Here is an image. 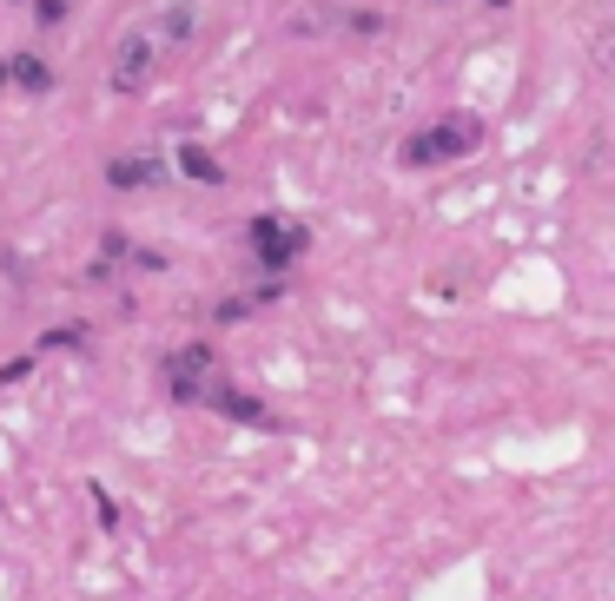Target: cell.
Segmentation results:
<instances>
[{
	"label": "cell",
	"instance_id": "11",
	"mask_svg": "<svg viewBox=\"0 0 615 601\" xmlns=\"http://www.w3.org/2000/svg\"><path fill=\"white\" fill-rule=\"evenodd\" d=\"M7 86H13V66H7V60H0V93H7Z\"/></svg>",
	"mask_w": 615,
	"mask_h": 601
},
{
	"label": "cell",
	"instance_id": "7",
	"mask_svg": "<svg viewBox=\"0 0 615 601\" xmlns=\"http://www.w3.org/2000/svg\"><path fill=\"white\" fill-rule=\"evenodd\" d=\"M212 410L219 417H232V423H252V430H265L272 417H265V404L252 397V390H232V384H212Z\"/></svg>",
	"mask_w": 615,
	"mask_h": 601
},
{
	"label": "cell",
	"instance_id": "4",
	"mask_svg": "<svg viewBox=\"0 0 615 601\" xmlns=\"http://www.w3.org/2000/svg\"><path fill=\"white\" fill-rule=\"evenodd\" d=\"M205 371H212V344H185V351H172V364H166V390H172V404H199V397H205Z\"/></svg>",
	"mask_w": 615,
	"mask_h": 601
},
{
	"label": "cell",
	"instance_id": "9",
	"mask_svg": "<svg viewBox=\"0 0 615 601\" xmlns=\"http://www.w3.org/2000/svg\"><path fill=\"white\" fill-rule=\"evenodd\" d=\"M7 66H13V93H26V99H40V93H53V66H46L40 53H13Z\"/></svg>",
	"mask_w": 615,
	"mask_h": 601
},
{
	"label": "cell",
	"instance_id": "10",
	"mask_svg": "<svg viewBox=\"0 0 615 601\" xmlns=\"http://www.w3.org/2000/svg\"><path fill=\"white\" fill-rule=\"evenodd\" d=\"M344 33H364V40H378V33H384V13H371V7H344Z\"/></svg>",
	"mask_w": 615,
	"mask_h": 601
},
{
	"label": "cell",
	"instance_id": "6",
	"mask_svg": "<svg viewBox=\"0 0 615 601\" xmlns=\"http://www.w3.org/2000/svg\"><path fill=\"white\" fill-rule=\"evenodd\" d=\"M106 185L113 192H152V185H166V165L159 159H113L106 165Z\"/></svg>",
	"mask_w": 615,
	"mask_h": 601
},
{
	"label": "cell",
	"instance_id": "2",
	"mask_svg": "<svg viewBox=\"0 0 615 601\" xmlns=\"http://www.w3.org/2000/svg\"><path fill=\"white\" fill-rule=\"evenodd\" d=\"M159 40L146 33V26H132V33H119V46H113V66H106V86L113 93H139L146 79H152V66H159Z\"/></svg>",
	"mask_w": 615,
	"mask_h": 601
},
{
	"label": "cell",
	"instance_id": "3",
	"mask_svg": "<svg viewBox=\"0 0 615 601\" xmlns=\"http://www.w3.org/2000/svg\"><path fill=\"white\" fill-rule=\"evenodd\" d=\"M305 245H311V232H305V225H285V218H252V251H258V265H265V271H285Z\"/></svg>",
	"mask_w": 615,
	"mask_h": 601
},
{
	"label": "cell",
	"instance_id": "1",
	"mask_svg": "<svg viewBox=\"0 0 615 601\" xmlns=\"http://www.w3.org/2000/svg\"><path fill=\"white\" fill-rule=\"evenodd\" d=\"M477 146H484V119L477 112H444L437 126L404 139V165H450V159H470Z\"/></svg>",
	"mask_w": 615,
	"mask_h": 601
},
{
	"label": "cell",
	"instance_id": "5",
	"mask_svg": "<svg viewBox=\"0 0 615 601\" xmlns=\"http://www.w3.org/2000/svg\"><path fill=\"white\" fill-rule=\"evenodd\" d=\"M146 33H152L159 46H179V40H192V33H199V0H166V7L146 20Z\"/></svg>",
	"mask_w": 615,
	"mask_h": 601
},
{
	"label": "cell",
	"instance_id": "8",
	"mask_svg": "<svg viewBox=\"0 0 615 601\" xmlns=\"http://www.w3.org/2000/svg\"><path fill=\"white\" fill-rule=\"evenodd\" d=\"M172 165H179L192 185H225V165H219L205 146H192V139H185V146H172Z\"/></svg>",
	"mask_w": 615,
	"mask_h": 601
}]
</instances>
